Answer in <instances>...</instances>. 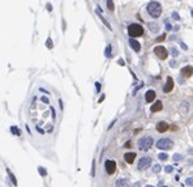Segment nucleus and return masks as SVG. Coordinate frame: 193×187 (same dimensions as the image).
<instances>
[{"mask_svg":"<svg viewBox=\"0 0 193 187\" xmlns=\"http://www.w3.org/2000/svg\"><path fill=\"white\" fill-rule=\"evenodd\" d=\"M146 15L151 18H158L162 13V5L158 2H150L146 5Z\"/></svg>","mask_w":193,"mask_h":187,"instance_id":"nucleus-1","label":"nucleus"},{"mask_svg":"<svg viewBox=\"0 0 193 187\" xmlns=\"http://www.w3.org/2000/svg\"><path fill=\"white\" fill-rule=\"evenodd\" d=\"M153 137L151 136H142L141 139H138L137 145L140 148V150H149L153 147Z\"/></svg>","mask_w":193,"mask_h":187,"instance_id":"nucleus-2","label":"nucleus"},{"mask_svg":"<svg viewBox=\"0 0 193 187\" xmlns=\"http://www.w3.org/2000/svg\"><path fill=\"white\" fill-rule=\"evenodd\" d=\"M128 34L132 37V38H137V37H141L144 34V28L138 24H132L129 25L128 28Z\"/></svg>","mask_w":193,"mask_h":187,"instance_id":"nucleus-3","label":"nucleus"},{"mask_svg":"<svg viewBox=\"0 0 193 187\" xmlns=\"http://www.w3.org/2000/svg\"><path fill=\"white\" fill-rule=\"evenodd\" d=\"M174 147V143L171 139H161L157 141V148L158 149H163V150H167V149H171Z\"/></svg>","mask_w":193,"mask_h":187,"instance_id":"nucleus-4","label":"nucleus"},{"mask_svg":"<svg viewBox=\"0 0 193 187\" xmlns=\"http://www.w3.org/2000/svg\"><path fill=\"white\" fill-rule=\"evenodd\" d=\"M154 54H155L159 59H166V58L168 56V52H167V50H166L163 46H157V47H154Z\"/></svg>","mask_w":193,"mask_h":187,"instance_id":"nucleus-5","label":"nucleus"},{"mask_svg":"<svg viewBox=\"0 0 193 187\" xmlns=\"http://www.w3.org/2000/svg\"><path fill=\"white\" fill-rule=\"evenodd\" d=\"M105 168H106V171H107V174H113L115 173V170H116V162L115 161H112V160H107L106 161V163H105Z\"/></svg>","mask_w":193,"mask_h":187,"instance_id":"nucleus-6","label":"nucleus"},{"mask_svg":"<svg viewBox=\"0 0 193 187\" xmlns=\"http://www.w3.org/2000/svg\"><path fill=\"white\" fill-rule=\"evenodd\" d=\"M151 163V158L150 157H142L140 161H138V169L140 170H145L150 166Z\"/></svg>","mask_w":193,"mask_h":187,"instance_id":"nucleus-7","label":"nucleus"},{"mask_svg":"<svg viewBox=\"0 0 193 187\" xmlns=\"http://www.w3.org/2000/svg\"><path fill=\"white\" fill-rule=\"evenodd\" d=\"M172 88H174V80H172V77H167V83H166V85L163 88V92L164 93H170V92L172 90Z\"/></svg>","mask_w":193,"mask_h":187,"instance_id":"nucleus-8","label":"nucleus"},{"mask_svg":"<svg viewBox=\"0 0 193 187\" xmlns=\"http://www.w3.org/2000/svg\"><path fill=\"white\" fill-rule=\"evenodd\" d=\"M181 75H183L184 77H190L193 75V67L192 65H187V67L181 68Z\"/></svg>","mask_w":193,"mask_h":187,"instance_id":"nucleus-9","label":"nucleus"},{"mask_svg":"<svg viewBox=\"0 0 193 187\" xmlns=\"http://www.w3.org/2000/svg\"><path fill=\"white\" fill-rule=\"evenodd\" d=\"M129 45H131V47H132L136 52H138V51L141 50V45H140V42H138V41H136V39H133V38H131V39H129Z\"/></svg>","mask_w":193,"mask_h":187,"instance_id":"nucleus-10","label":"nucleus"},{"mask_svg":"<svg viewBox=\"0 0 193 187\" xmlns=\"http://www.w3.org/2000/svg\"><path fill=\"white\" fill-rule=\"evenodd\" d=\"M167 130H168V124L166 122H159L157 124V131L158 132H166Z\"/></svg>","mask_w":193,"mask_h":187,"instance_id":"nucleus-11","label":"nucleus"},{"mask_svg":"<svg viewBox=\"0 0 193 187\" xmlns=\"http://www.w3.org/2000/svg\"><path fill=\"white\" fill-rule=\"evenodd\" d=\"M134 158H136V153H133V152L124 155V160H125V162H128V163H133Z\"/></svg>","mask_w":193,"mask_h":187,"instance_id":"nucleus-12","label":"nucleus"},{"mask_svg":"<svg viewBox=\"0 0 193 187\" xmlns=\"http://www.w3.org/2000/svg\"><path fill=\"white\" fill-rule=\"evenodd\" d=\"M163 109V103L162 101H157L153 106H151V113H157V111H161Z\"/></svg>","mask_w":193,"mask_h":187,"instance_id":"nucleus-13","label":"nucleus"},{"mask_svg":"<svg viewBox=\"0 0 193 187\" xmlns=\"http://www.w3.org/2000/svg\"><path fill=\"white\" fill-rule=\"evenodd\" d=\"M145 100L146 102H151L155 100V92L154 90H147L146 92V96H145Z\"/></svg>","mask_w":193,"mask_h":187,"instance_id":"nucleus-14","label":"nucleus"},{"mask_svg":"<svg viewBox=\"0 0 193 187\" xmlns=\"http://www.w3.org/2000/svg\"><path fill=\"white\" fill-rule=\"evenodd\" d=\"M116 187H129V182L124 178H120L116 181Z\"/></svg>","mask_w":193,"mask_h":187,"instance_id":"nucleus-15","label":"nucleus"},{"mask_svg":"<svg viewBox=\"0 0 193 187\" xmlns=\"http://www.w3.org/2000/svg\"><path fill=\"white\" fill-rule=\"evenodd\" d=\"M107 7H108V10H110V12H112V10L115 9V7H113V2H112V0H107Z\"/></svg>","mask_w":193,"mask_h":187,"instance_id":"nucleus-16","label":"nucleus"},{"mask_svg":"<svg viewBox=\"0 0 193 187\" xmlns=\"http://www.w3.org/2000/svg\"><path fill=\"white\" fill-rule=\"evenodd\" d=\"M158 158H159L161 161H166V160L168 158V156L166 155V153H161V155H159V156H158Z\"/></svg>","mask_w":193,"mask_h":187,"instance_id":"nucleus-17","label":"nucleus"},{"mask_svg":"<svg viewBox=\"0 0 193 187\" xmlns=\"http://www.w3.org/2000/svg\"><path fill=\"white\" fill-rule=\"evenodd\" d=\"M111 50H112V49H111V45H108V46L106 47V56H107V58L111 56Z\"/></svg>","mask_w":193,"mask_h":187,"instance_id":"nucleus-18","label":"nucleus"},{"mask_svg":"<svg viewBox=\"0 0 193 187\" xmlns=\"http://www.w3.org/2000/svg\"><path fill=\"white\" fill-rule=\"evenodd\" d=\"M153 171H154V173H159V171H161V165H154Z\"/></svg>","mask_w":193,"mask_h":187,"instance_id":"nucleus-19","label":"nucleus"},{"mask_svg":"<svg viewBox=\"0 0 193 187\" xmlns=\"http://www.w3.org/2000/svg\"><path fill=\"white\" fill-rule=\"evenodd\" d=\"M9 177H10V179H12L13 184H15V186H17V181H16V178H15V175H13L12 173H9Z\"/></svg>","mask_w":193,"mask_h":187,"instance_id":"nucleus-20","label":"nucleus"},{"mask_svg":"<svg viewBox=\"0 0 193 187\" xmlns=\"http://www.w3.org/2000/svg\"><path fill=\"white\" fill-rule=\"evenodd\" d=\"M181 158H183V156H181V155H179V153L174 155V160H175V161H180Z\"/></svg>","mask_w":193,"mask_h":187,"instance_id":"nucleus-21","label":"nucleus"},{"mask_svg":"<svg viewBox=\"0 0 193 187\" xmlns=\"http://www.w3.org/2000/svg\"><path fill=\"white\" fill-rule=\"evenodd\" d=\"M172 169H174V168L171 166V165H168V166H166V168H164V171H166V173H171V171H172Z\"/></svg>","mask_w":193,"mask_h":187,"instance_id":"nucleus-22","label":"nucleus"},{"mask_svg":"<svg viewBox=\"0 0 193 187\" xmlns=\"http://www.w3.org/2000/svg\"><path fill=\"white\" fill-rule=\"evenodd\" d=\"M10 131H12V132H13L15 135H17V136L20 135V132H18V130H17L16 127H12V128H10Z\"/></svg>","mask_w":193,"mask_h":187,"instance_id":"nucleus-23","label":"nucleus"},{"mask_svg":"<svg viewBox=\"0 0 193 187\" xmlns=\"http://www.w3.org/2000/svg\"><path fill=\"white\" fill-rule=\"evenodd\" d=\"M187 184L188 186H193V178H188L187 179Z\"/></svg>","mask_w":193,"mask_h":187,"instance_id":"nucleus-24","label":"nucleus"},{"mask_svg":"<svg viewBox=\"0 0 193 187\" xmlns=\"http://www.w3.org/2000/svg\"><path fill=\"white\" fill-rule=\"evenodd\" d=\"M131 147H132V141H127L124 144V148H131Z\"/></svg>","mask_w":193,"mask_h":187,"instance_id":"nucleus-25","label":"nucleus"},{"mask_svg":"<svg viewBox=\"0 0 193 187\" xmlns=\"http://www.w3.org/2000/svg\"><path fill=\"white\" fill-rule=\"evenodd\" d=\"M171 54L174 55V56H177V54H179V52H177V50H176V49H171Z\"/></svg>","mask_w":193,"mask_h":187,"instance_id":"nucleus-26","label":"nucleus"},{"mask_svg":"<svg viewBox=\"0 0 193 187\" xmlns=\"http://www.w3.org/2000/svg\"><path fill=\"white\" fill-rule=\"evenodd\" d=\"M172 17H174V18H175V20H177V21H179V20H180V17H179V15H177V13H176V12H174V13H172Z\"/></svg>","mask_w":193,"mask_h":187,"instance_id":"nucleus-27","label":"nucleus"},{"mask_svg":"<svg viewBox=\"0 0 193 187\" xmlns=\"http://www.w3.org/2000/svg\"><path fill=\"white\" fill-rule=\"evenodd\" d=\"M39 173H41L42 175H46V174H47V171L44 170V169H42V168H39Z\"/></svg>","mask_w":193,"mask_h":187,"instance_id":"nucleus-28","label":"nucleus"},{"mask_svg":"<svg viewBox=\"0 0 193 187\" xmlns=\"http://www.w3.org/2000/svg\"><path fill=\"white\" fill-rule=\"evenodd\" d=\"M47 47H48V49H51V47H52V43H51V39H50V38L47 39Z\"/></svg>","mask_w":193,"mask_h":187,"instance_id":"nucleus-29","label":"nucleus"},{"mask_svg":"<svg viewBox=\"0 0 193 187\" xmlns=\"http://www.w3.org/2000/svg\"><path fill=\"white\" fill-rule=\"evenodd\" d=\"M180 46H181V47H183L184 50H187V49H188V46L185 45V43H183V42H181V43H180Z\"/></svg>","mask_w":193,"mask_h":187,"instance_id":"nucleus-30","label":"nucleus"},{"mask_svg":"<svg viewBox=\"0 0 193 187\" xmlns=\"http://www.w3.org/2000/svg\"><path fill=\"white\" fill-rule=\"evenodd\" d=\"M95 86H97V90L99 92V90H100V84H99V83H95Z\"/></svg>","mask_w":193,"mask_h":187,"instance_id":"nucleus-31","label":"nucleus"},{"mask_svg":"<svg viewBox=\"0 0 193 187\" xmlns=\"http://www.w3.org/2000/svg\"><path fill=\"white\" fill-rule=\"evenodd\" d=\"M170 67H176V63H175V62H171V63H170Z\"/></svg>","mask_w":193,"mask_h":187,"instance_id":"nucleus-32","label":"nucleus"},{"mask_svg":"<svg viewBox=\"0 0 193 187\" xmlns=\"http://www.w3.org/2000/svg\"><path fill=\"white\" fill-rule=\"evenodd\" d=\"M42 100H43V102H47V103H48V100H47V98H46V97H43V98H42Z\"/></svg>","mask_w":193,"mask_h":187,"instance_id":"nucleus-33","label":"nucleus"},{"mask_svg":"<svg viewBox=\"0 0 193 187\" xmlns=\"http://www.w3.org/2000/svg\"><path fill=\"white\" fill-rule=\"evenodd\" d=\"M166 28H167V30H170V29H171L172 26H171V25H170V24H167V25H166Z\"/></svg>","mask_w":193,"mask_h":187,"instance_id":"nucleus-34","label":"nucleus"},{"mask_svg":"<svg viewBox=\"0 0 193 187\" xmlns=\"http://www.w3.org/2000/svg\"><path fill=\"white\" fill-rule=\"evenodd\" d=\"M47 9H48V10H51V9H52V7H51V4H47Z\"/></svg>","mask_w":193,"mask_h":187,"instance_id":"nucleus-35","label":"nucleus"},{"mask_svg":"<svg viewBox=\"0 0 193 187\" xmlns=\"http://www.w3.org/2000/svg\"><path fill=\"white\" fill-rule=\"evenodd\" d=\"M188 152H189V153H190V155H192V153H193V149H189Z\"/></svg>","mask_w":193,"mask_h":187,"instance_id":"nucleus-36","label":"nucleus"},{"mask_svg":"<svg viewBox=\"0 0 193 187\" xmlns=\"http://www.w3.org/2000/svg\"><path fill=\"white\" fill-rule=\"evenodd\" d=\"M146 187H153V186H150V184H147V186H146Z\"/></svg>","mask_w":193,"mask_h":187,"instance_id":"nucleus-37","label":"nucleus"},{"mask_svg":"<svg viewBox=\"0 0 193 187\" xmlns=\"http://www.w3.org/2000/svg\"><path fill=\"white\" fill-rule=\"evenodd\" d=\"M192 17H193V9H192Z\"/></svg>","mask_w":193,"mask_h":187,"instance_id":"nucleus-38","label":"nucleus"}]
</instances>
